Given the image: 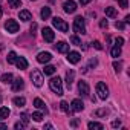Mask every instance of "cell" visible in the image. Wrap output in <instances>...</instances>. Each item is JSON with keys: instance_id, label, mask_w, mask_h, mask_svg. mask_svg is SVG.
<instances>
[{"instance_id": "cell-1", "label": "cell", "mask_w": 130, "mask_h": 130, "mask_svg": "<svg viewBox=\"0 0 130 130\" xmlns=\"http://www.w3.org/2000/svg\"><path fill=\"white\" fill-rule=\"evenodd\" d=\"M49 87H51V90H52L54 93H57L58 96H61V95H63L61 78H58V77H54V78H51V81H49Z\"/></svg>"}, {"instance_id": "cell-2", "label": "cell", "mask_w": 130, "mask_h": 130, "mask_svg": "<svg viewBox=\"0 0 130 130\" xmlns=\"http://www.w3.org/2000/svg\"><path fill=\"white\" fill-rule=\"evenodd\" d=\"M52 25H54L58 31H61V32H68V31H69V25L64 22L63 19H60V17H54V19H52Z\"/></svg>"}, {"instance_id": "cell-3", "label": "cell", "mask_w": 130, "mask_h": 130, "mask_svg": "<svg viewBox=\"0 0 130 130\" xmlns=\"http://www.w3.org/2000/svg\"><path fill=\"white\" fill-rule=\"evenodd\" d=\"M74 31L78 34H86V26H84V19L81 15L75 17L74 20Z\"/></svg>"}, {"instance_id": "cell-4", "label": "cell", "mask_w": 130, "mask_h": 130, "mask_svg": "<svg viewBox=\"0 0 130 130\" xmlns=\"http://www.w3.org/2000/svg\"><path fill=\"white\" fill-rule=\"evenodd\" d=\"M96 93H98V96L101 98V100H107V96H109V87L104 84V83H98L96 84Z\"/></svg>"}, {"instance_id": "cell-5", "label": "cell", "mask_w": 130, "mask_h": 130, "mask_svg": "<svg viewBox=\"0 0 130 130\" xmlns=\"http://www.w3.org/2000/svg\"><path fill=\"white\" fill-rule=\"evenodd\" d=\"M5 29L8 32H11V34H15V32H19L20 26H19V23L15 20H6L5 22Z\"/></svg>"}, {"instance_id": "cell-6", "label": "cell", "mask_w": 130, "mask_h": 130, "mask_svg": "<svg viewBox=\"0 0 130 130\" xmlns=\"http://www.w3.org/2000/svg\"><path fill=\"white\" fill-rule=\"evenodd\" d=\"M31 78H32V83H34L37 87H41V86H43V75H41L40 71H34V72L31 74Z\"/></svg>"}, {"instance_id": "cell-7", "label": "cell", "mask_w": 130, "mask_h": 130, "mask_svg": "<svg viewBox=\"0 0 130 130\" xmlns=\"http://www.w3.org/2000/svg\"><path fill=\"white\" fill-rule=\"evenodd\" d=\"M78 92H80V95L81 96H89V93H90V90H89V84L86 83V81H78Z\"/></svg>"}, {"instance_id": "cell-8", "label": "cell", "mask_w": 130, "mask_h": 130, "mask_svg": "<svg viewBox=\"0 0 130 130\" xmlns=\"http://www.w3.org/2000/svg\"><path fill=\"white\" fill-rule=\"evenodd\" d=\"M63 8H64V12H68V14H74V12L77 11V3L74 2V0H68V2H64Z\"/></svg>"}, {"instance_id": "cell-9", "label": "cell", "mask_w": 130, "mask_h": 130, "mask_svg": "<svg viewBox=\"0 0 130 130\" xmlns=\"http://www.w3.org/2000/svg\"><path fill=\"white\" fill-rule=\"evenodd\" d=\"M41 35H43V40L44 41H47V43H51V41H54V31L51 29V28H43V31H41Z\"/></svg>"}, {"instance_id": "cell-10", "label": "cell", "mask_w": 130, "mask_h": 130, "mask_svg": "<svg viewBox=\"0 0 130 130\" xmlns=\"http://www.w3.org/2000/svg\"><path fill=\"white\" fill-rule=\"evenodd\" d=\"M80 60H81V55H80L78 52L72 51V52H69V54H68V61H69V63H72V64H77Z\"/></svg>"}, {"instance_id": "cell-11", "label": "cell", "mask_w": 130, "mask_h": 130, "mask_svg": "<svg viewBox=\"0 0 130 130\" xmlns=\"http://www.w3.org/2000/svg\"><path fill=\"white\" fill-rule=\"evenodd\" d=\"M51 58H52V55L49 54V52H40L38 55H37V61L38 63H47V61H51Z\"/></svg>"}, {"instance_id": "cell-12", "label": "cell", "mask_w": 130, "mask_h": 130, "mask_svg": "<svg viewBox=\"0 0 130 130\" xmlns=\"http://www.w3.org/2000/svg\"><path fill=\"white\" fill-rule=\"evenodd\" d=\"M71 106H72V110H71V112H81V110L84 109L83 101H81V100H78V98H77V100H74Z\"/></svg>"}, {"instance_id": "cell-13", "label": "cell", "mask_w": 130, "mask_h": 130, "mask_svg": "<svg viewBox=\"0 0 130 130\" xmlns=\"http://www.w3.org/2000/svg\"><path fill=\"white\" fill-rule=\"evenodd\" d=\"M15 64H17V68L22 69V71L28 69V61H26L25 57H17V58H15Z\"/></svg>"}, {"instance_id": "cell-14", "label": "cell", "mask_w": 130, "mask_h": 130, "mask_svg": "<svg viewBox=\"0 0 130 130\" xmlns=\"http://www.w3.org/2000/svg\"><path fill=\"white\" fill-rule=\"evenodd\" d=\"M11 84H12V90H14V92H17V90H22V89L25 87V81H23L22 78H17V80H14Z\"/></svg>"}, {"instance_id": "cell-15", "label": "cell", "mask_w": 130, "mask_h": 130, "mask_svg": "<svg viewBox=\"0 0 130 130\" xmlns=\"http://www.w3.org/2000/svg\"><path fill=\"white\" fill-rule=\"evenodd\" d=\"M55 49L58 52H69V44L68 43H64V41H58L55 44Z\"/></svg>"}, {"instance_id": "cell-16", "label": "cell", "mask_w": 130, "mask_h": 130, "mask_svg": "<svg viewBox=\"0 0 130 130\" xmlns=\"http://www.w3.org/2000/svg\"><path fill=\"white\" fill-rule=\"evenodd\" d=\"M74 77H75V72H74L72 69H69V71L66 72V84H68L69 89H71V86H72V83H74Z\"/></svg>"}, {"instance_id": "cell-17", "label": "cell", "mask_w": 130, "mask_h": 130, "mask_svg": "<svg viewBox=\"0 0 130 130\" xmlns=\"http://www.w3.org/2000/svg\"><path fill=\"white\" fill-rule=\"evenodd\" d=\"M19 17H20V20H23V22H29V20H32V15H31V12H29V11H26V9L20 11Z\"/></svg>"}, {"instance_id": "cell-18", "label": "cell", "mask_w": 130, "mask_h": 130, "mask_svg": "<svg viewBox=\"0 0 130 130\" xmlns=\"http://www.w3.org/2000/svg\"><path fill=\"white\" fill-rule=\"evenodd\" d=\"M11 115V110L8 107H0V119H6Z\"/></svg>"}, {"instance_id": "cell-19", "label": "cell", "mask_w": 130, "mask_h": 130, "mask_svg": "<svg viewBox=\"0 0 130 130\" xmlns=\"http://www.w3.org/2000/svg\"><path fill=\"white\" fill-rule=\"evenodd\" d=\"M12 103H14L17 107H23V106L26 104V100H25L23 96H15V98L12 100Z\"/></svg>"}, {"instance_id": "cell-20", "label": "cell", "mask_w": 130, "mask_h": 130, "mask_svg": "<svg viewBox=\"0 0 130 130\" xmlns=\"http://www.w3.org/2000/svg\"><path fill=\"white\" fill-rule=\"evenodd\" d=\"M12 80H14L12 74H3V75H2V83H5V84H11Z\"/></svg>"}, {"instance_id": "cell-21", "label": "cell", "mask_w": 130, "mask_h": 130, "mask_svg": "<svg viewBox=\"0 0 130 130\" xmlns=\"http://www.w3.org/2000/svg\"><path fill=\"white\" fill-rule=\"evenodd\" d=\"M34 106L37 107V109H41V110H44V112H47V109H46V106H44V103L40 100V98H35L34 100Z\"/></svg>"}, {"instance_id": "cell-22", "label": "cell", "mask_w": 130, "mask_h": 130, "mask_svg": "<svg viewBox=\"0 0 130 130\" xmlns=\"http://www.w3.org/2000/svg\"><path fill=\"white\" fill-rule=\"evenodd\" d=\"M60 109H61L63 112H66V113H68L69 116H71V115L74 113V112H71V110H69V104H68L66 101H61V103H60Z\"/></svg>"}, {"instance_id": "cell-23", "label": "cell", "mask_w": 130, "mask_h": 130, "mask_svg": "<svg viewBox=\"0 0 130 130\" xmlns=\"http://www.w3.org/2000/svg\"><path fill=\"white\" fill-rule=\"evenodd\" d=\"M40 15H41V19H43V20H46V19H49V17H51V8H47V6H44V8L41 9V12H40Z\"/></svg>"}, {"instance_id": "cell-24", "label": "cell", "mask_w": 130, "mask_h": 130, "mask_svg": "<svg viewBox=\"0 0 130 130\" xmlns=\"http://www.w3.org/2000/svg\"><path fill=\"white\" fill-rule=\"evenodd\" d=\"M104 12H106V15H107V17H116V9H115V8H112V6L104 8Z\"/></svg>"}, {"instance_id": "cell-25", "label": "cell", "mask_w": 130, "mask_h": 130, "mask_svg": "<svg viewBox=\"0 0 130 130\" xmlns=\"http://www.w3.org/2000/svg\"><path fill=\"white\" fill-rule=\"evenodd\" d=\"M55 66H51V64H49V66H44V69H43V72H44V75H54L55 74Z\"/></svg>"}, {"instance_id": "cell-26", "label": "cell", "mask_w": 130, "mask_h": 130, "mask_svg": "<svg viewBox=\"0 0 130 130\" xmlns=\"http://www.w3.org/2000/svg\"><path fill=\"white\" fill-rule=\"evenodd\" d=\"M87 127H89V128H96V130H103V128H104V125H103V124H100V122H93V121H92V122H89V124H87Z\"/></svg>"}, {"instance_id": "cell-27", "label": "cell", "mask_w": 130, "mask_h": 130, "mask_svg": "<svg viewBox=\"0 0 130 130\" xmlns=\"http://www.w3.org/2000/svg\"><path fill=\"white\" fill-rule=\"evenodd\" d=\"M110 54H112V57H119V55H121V46H115V47H112Z\"/></svg>"}, {"instance_id": "cell-28", "label": "cell", "mask_w": 130, "mask_h": 130, "mask_svg": "<svg viewBox=\"0 0 130 130\" xmlns=\"http://www.w3.org/2000/svg\"><path fill=\"white\" fill-rule=\"evenodd\" d=\"M15 58H17V54L14 51H11L8 54V63H15Z\"/></svg>"}, {"instance_id": "cell-29", "label": "cell", "mask_w": 130, "mask_h": 130, "mask_svg": "<svg viewBox=\"0 0 130 130\" xmlns=\"http://www.w3.org/2000/svg\"><path fill=\"white\" fill-rule=\"evenodd\" d=\"M31 118H32L34 121H37V122H38V121H41V119H43V113H40V112H34Z\"/></svg>"}, {"instance_id": "cell-30", "label": "cell", "mask_w": 130, "mask_h": 130, "mask_svg": "<svg viewBox=\"0 0 130 130\" xmlns=\"http://www.w3.org/2000/svg\"><path fill=\"white\" fill-rule=\"evenodd\" d=\"M8 3H9V6H11V8H19V6L22 5L20 0H8Z\"/></svg>"}, {"instance_id": "cell-31", "label": "cell", "mask_w": 130, "mask_h": 130, "mask_svg": "<svg viewBox=\"0 0 130 130\" xmlns=\"http://www.w3.org/2000/svg\"><path fill=\"white\" fill-rule=\"evenodd\" d=\"M71 43H74L75 46H81V40H80L78 37H75V35L71 37Z\"/></svg>"}, {"instance_id": "cell-32", "label": "cell", "mask_w": 130, "mask_h": 130, "mask_svg": "<svg viewBox=\"0 0 130 130\" xmlns=\"http://www.w3.org/2000/svg\"><path fill=\"white\" fill-rule=\"evenodd\" d=\"M113 68L116 72H121V68H122V63L121 61H113Z\"/></svg>"}, {"instance_id": "cell-33", "label": "cell", "mask_w": 130, "mask_h": 130, "mask_svg": "<svg viewBox=\"0 0 130 130\" xmlns=\"http://www.w3.org/2000/svg\"><path fill=\"white\" fill-rule=\"evenodd\" d=\"M25 127H26V124H25L23 121H22V122L19 121V122H15V124H14V128H15V130H22V128H25Z\"/></svg>"}, {"instance_id": "cell-34", "label": "cell", "mask_w": 130, "mask_h": 130, "mask_svg": "<svg viewBox=\"0 0 130 130\" xmlns=\"http://www.w3.org/2000/svg\"><path fill=\"white\" fill-rule=\"evenodd\" d=\"M118 2H119V6H121L122 9H125L127 5H128V0H118Z\"/></svg>"}, {"instance_id": "cell-35", "label": "cell", "mask_w": 130, "mask_h": 130, "mask_svg": "<svg viewBox=\"0 0 130 130\" xmlns=\"http://www.w3.org/2000/svg\"><path fill=\"white\" fill-rule=\"evenodd\" d=\"M93 47H95V49H98V51H101V49H103V44H101L98 40H95V41H93Z\"/></svg>"}, {"instance_id": "cell-36", "label": "cell", "mask_w": 130, "mask_h": 130, "mask_svg": "<svg viewBox=\"0 0 130 130\" xmlns=\"http://www.w3.org/2000/svg\"><path fill=\"white\" fill-rule=\"evenodd\" d=\"M115 28H116V29H124L125 25H124L122 22H116V23H115Z\"/></svg>"}, {"instance_id": "cell-37", "label": "cell", "mask_w": 130, "mask_h": 130, "mask_svg": "<svg viewBox=\"0 0 130 130\" xmlns=\"http://www.w3.org/2000/svg\"><path fill=\"white\" fill-rule=\"evenodd\" d=\"M20 118H22V121H23L25 124H28V122H29V118H28V113H22V116H20Z\"/></svg>"}, {"instance_id": "cell-38", "label": "cell", "mask_w": 130, "mask_h": 130, "mask_svg": "<svg viewBox=\"0 0 130 130\" xmlns=\"http://www.w3.org/2000/svg\"><path fill=\"white\" fill-rule=\"evenodd\" d=\"M122 43H124V38H121V37L115 40V46H122Z\"/></svg>"}, {"instance_id": "cell-39", "label": "cell", "mask_w": 130, "mask_h": 130, "mask_svg": "<svg viewBox=\"0 0 130 130\" xmlns=\"http://www.w3.org/2000/svg\"><path fill=\"white\" fill-rule=\"evenodd\" d=\"M100 26H101V28H107V26H109V23H107V20H106V19H103V20L100 22Z\"/></svg>"}, {"instance_id": "cell-40", "label": "cell", "mask_w": 130, "mask_h": 130, "mask_svg": "<svg viewBox=\"0 0 130 130\" xmlns=\"http://www.w3.org/2000/svg\"><path fill=\"white\" fill-rule=\"evenodd\" d=\"M119 125H121V121H119V119H115V121L112 122V127H115V128L119 127Z\"/></svg>"}, {"instance_id": "cell-41", "label": "cell", "mask_w": 130, "mask_h": 130, "mask_svg": "<svg viewBox=\"0 0 130 130\" xmlns=\"http://www.w3.org/2000/svg\"><path fill=\"white\" fill-rule=\"evenodd\" d=\"M35 29H37V23H32V26H31V34L32 35L35 34Z\"/></svg>"}, {"instance_id": "cell-42", "label": "cell", "mask_w": 130, "mask_h": 130, "mask_svg": "<svg viewBox=\"0 0 130 130\" xmlns=\"http://www.w3.org/2000/svg\"><path fill=\"white\" fill-rule=\"evenodd\" d=\"M96 115H98V116H103V115H107V110H98V112H96Z\"/></svg>"}, {"instance_id": "cell-43", "label": "cell", "mask_w": 130, "mask_h": 130, "mask_svg": "<svg viewBox=\"0 0 130 130\" xmlns=\"http://www.w3.org/2000/svg\"><path fill=\"white\" fill-rule=\"evenodd\" d=\"M89 64H90V66H92V68H95V66H96V64H98V61H96V60H90V63H89Z\"/></svg>"}, {"instance_id": "cell-44", "label": "cell", "mask_w": 130, "mask_h": 130, "mask_svg": "<svg viewBox=\"0 0 130 130\" xmlns=\"http://www.w3.org/2000/svg\"><path fill=\"white\" fill-rule=\"evenodd\" d=\"M90 2H92V0H80L81 5H87V3H90Z\"/></svg>"}, {"instance_id": "cell-45", "label": "cell", "mask_w": 130, "mask_h": 130, "mask_svg": "<svg viewBox=\"0 0 130 130\" xmlns=\"http://www.w3.org/2000/svg\"><path fill=\"white\" fill-rule=\"evenodd\" d=\"M0 128L5 130V128H8V125H6V124H3V122H0Z\"/></svg>"}, {"instance_id": "cell-46", "label": "cell", "mask_w": 130, "mask_h": 130, "mask_svg": "<svg viewBox=\"0 0 130 130\" xmlns=\"http://www.w3.org/2000/svg\"><path fill=\"white\" fill-rule=\"evenodd\" d=\"M71 124H72V125H74V127H77V125H78V121H77V119H74V121H72V122H71Z\"/></svg>"}, {"instance_id": "cell-47", "label": "cell", "mask_w": 130, "mask_h": 130, "mask_svg": "<svg viewBox=\"0 0 130 130\" xmlns=\"http://www.w3.org/2000/svg\"><path fill=\"white\" fill-rule=\"evenodd\" d=\"M125 23H130V15H125V20H124Z\"/></svg>"}, {"instance_id": "cell-48", "label": "cell", "mask_w": 130, "mask_h": 130, "mask_svg": "<svg viewBox=\"0 0 130 130\" xmlns=\"http://www.w3.org/2000/svg\"><path fill=\"white\" fill-rule=\"evenodd\" d=\"M2 15H3V12H2V9H0V17H2Z\"/></svg>"}, {"instance_id": "cell-49", "label": "cell", "mask_w": 130, "mask_h": 130, "mask_svg": "<svg viewBox=\"0 0 130 130\" xmlns=\"http://www.w3.org/2000/svg\"><path fill=\"white\" fill-rule=\"evenodd\" d=\"M0 103H2V96H0Z\"/></svg>"}]
</instances>
